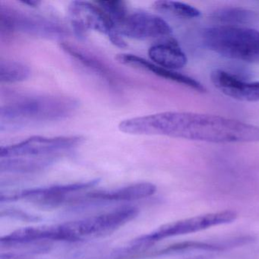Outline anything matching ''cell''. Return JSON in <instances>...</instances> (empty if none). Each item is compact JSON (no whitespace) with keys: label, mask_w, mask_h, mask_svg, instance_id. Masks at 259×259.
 Listing matches in <instances>:
<instances>
[{"label":"cell","mask_w":259,"mask_h":259,"mask_svg":"<svg viewBox=\"0 0 259 259\" xmlns=\"http://www.w3.org/2000/svg\"><path fill=\"white\" fill-rule=\"evenodd\" d=\"M119 130L138 136H160L213 143L259 142V126L215 115L163 112L121 121Z\"/></svg>","instance_id":"6da1fadb"},{"label":"cell","mask_w":259,"mask_h":259,"mask_svg":"<svg viewBox=\"0 0 259 259\" xmlns=\"http://www.w3.org/2000/svg\"><path fill=\"white\" fill-rule=\"evenodd\" d=\"M79 105L78 100L64 95L19 97L1 107L0 130H18L65 120L76 113Z\"/></svg>","instance_id":"7a4b0ae2"},{"label":"cell","mask_w":259,"mask_h":259,"mask_svg":"<svg viewBox=\"0 0 259 259\" xmlns=\"http://www.w3.org/2000/svg\"><path fill=\"white\" fill-rule=\"evenodd\" d=\"M203 44L210 51L231 60L259 63V30L221 25L205 28Z\"/></svg>","instance_id":"3957f363"},{"label":"cell","mask_w":259,"mask_h":259,"mask_svg":"<svg viewBox=\"0 0 259 259\" xmlns=\"http://www.w3.org/2000/svg\"><path fill=\"white\" fill-rule=\"evenodd\" d=\"M139 214L133 206H122L110 211L59 224L63 242H76L110 234Z\"/></svg>","instance_id":"277c9868"},{"label":"cell","mask_w":259,"mask_h":259,"mask_svg":"<svg viewBox=\"0 0 259 259\" xmlns=\"http://www.w3.org/2000/svg\"><path fill=\"white\" fill-rule=\"evenodd\" d=\"M84 140V138L80 136H34L19 143L2 147L0 159L22 157L53 164L60 157L78 148Z\"/></svg>","instance_id":"5b68a950"},{"label":"cell","mask_w":259,"mask_h":259,"mask_svg":"<svg viewBox=\"0 0 259 259\" xmlns=\"http://www.w3.org/2000/svg\"><path fill=\"white\" fill-rule=\"evenodd\" d=\"M237 216L234 210H227L180 220L164 224L151 233L134 239L132 241L131 245L148 248L155 242L166 238L190 234L216 226L230 224L236 221Z\"/></svg>","instance_id":"8992f818"},{"label":"cell","mask_w":259,"mask_h":259,"mask_svg":"<svg viewBox=\"0 0 259 259\" xmlns=\"http://www.w3.org/2000/svg\"><path fill=\"white\" fill-rule=\"evenodd\" d=\"M68 16L75 35L79 38L85 37L89 31H95L107 36L115 46L121 48L127 46L110 18L96 2L73 1L69 4Z\"/></svg>","instance_id":"52a82bcc"},{"label":"cell","mask_w":259,"mask_h":259,"mask_svg":"<svg viewBox=\"0 0 259 259\" xmlns=\"http://www.w3.org/2000/svg\"><path fill=\"white\" fill-rule=\"evenodd\" d=\"M0 25L2 32L22 33L53 40L62 39L69 34L62 24L49 18L4 6L0 7Z\"/></svg>","instance_id":"ba28073f"},{"label":"cell","mask_w":259,"mask_h":259,"mask_svg":"<svg viewBox=\"0 0 259 259\" xmlns=\"http://www.w3.org/2000/svg\"><path fill=\"white\" fill-rule=\"evenodd\" d=\"M98 183V180L71 183L66 185H55L47 187L33 188L13 192V193L1 194V203L24 200L35 204L42 208H56L65 203L75 202V194L92 189Z\"/></svg>","instance_id":"9c48e42d"},{"label":"cell","mask_w":259,"mask_h":259,"mask_svg":"<svg viewBox=\"0 0 259 259\" xmlns=\"http://www.w3.org/2000/svg\"><path fill=\"white\" fill-rule=\"evenodd\" d=\"M116 31L123 38L126 37L136 40L164 38L172 32L164 19L145 12L128 13L116 28Z\"/></svg>","instance_id":"30bf717a"},{"label":"cell","mask_w":259,"mask_h":259,"mask_svg":"<svg viewBox=\"0 0 259 259\" xmlns=\"http://www.w3.org/2000/svg\"><path fill=\"white\" fill-rule=\"evenodd\" d=\"M213 85L233 99L247 102L259 101V81H245L221 69L210 74Z\"/></svg>","instance_id":"8fae6325"},{"label":"cell","mask_w":259,"mask_h":259,"mask_svg":"<svg viewBox=\"0 0 259 259\" xmlns=\"http://www.w3.org/2000/svg\"><path fill=\"white\" fill-rule=\"evenodd\" d=\"M116 59L121 64L131 66V67L139 69V70L150 72V73L154 74L160 78L183 84V85L193 89L196 92L204 93L207 91L206 88L201 83L188 75H183L176 71L169 70V69L160 67V66L154 64L152 62L148 61V60L133 55V54H118Z\"/></svg>","instance_id":"7c38bea8"},{"label":"cell","mask_w":259,"mask_h":259,"mask_svg":"<svg viewBox=\"0 0 259 259\" xmlns=\"http://www.w3.org/2000/svg\"><path fill=\"white\" fill-rule=\"evenodd\" d=\"M156 191L157 187L155 185L148 182H143L128 185L113 190L91 192L83 196V200L125 202L148 198L155 194Z\"/></svg>","instance_id":"4fadbf2b"},{"label":"cell","mask_w":259,"mask_h":259,"mask_svg":"<svg viewBox=\"0 0 259 259\" xmlns=\"http://www.w3.org/2000/svg\"><path fill=\"white\" fill-rule=\"evenodd\" d=\"M148 56L154 64L169 70L182 69L188 61L178 42L172 38L151 46L148 50Z\"/></svg>","instance_id":"5bb4252c"},{"label":"cell","mask_w":259,"mask_h":259,"mask_svg":"<svg viewBox=\"0 0 259 259\" xmlns=\"http://www.w3.org/2000/svg\"><path fill=\"white\" fill-rule=\"evenodd\" d=\"M60 47L66 54H69L74 60H77V62L85 66L89 70L95 72L109 84L113 85L117 84V77L113 74L111 69H109L103 62L90 53L66 42L62 43Z\"/></svg>","instance_id":"9a60e30c"},{"label":"cell","mask_w":259,"mask_h":259,"mask_svg":"<svg viewBox=\"0 0 259 259\" xmlns=\"http://www.w3.org/2000/svg\"><path fill=\"white\" fill-rule=\"evenodd\" d=\"M31 75L29 66L21 62L2 60L0 62V81L6 84L22 82Z\"/></svg>","instance_id":"2e32d148"},{"label":"cell","mask_w":259,"mask_h":259,"mask_svg":"<svg viewBox=\"0 0 259 259\" xmlns=\"http://www.w3.org/2000/svg\"><path fill=\"white\" fill-rule=\"evenodd\" d=\"M211 17L218 22L234 26V25L248 24L255 19V14L250 10L239 7L219 9L212 13Z\"/></svg>","instance_id":"e0dca14e"},{"label":"cell","mask_w":259,"mask_h":259,"mask_svg":"<svg viewBox=\"0 0 259 259\" xmlns=\"http://www.w3.org/2000/svg\"><path fill=\"white\" fill-rule=\"evenodd\" d=\"M224 248L223 245L216 244L207 243L196 241H185L177 242L164 247L158 251L148 253V257L164 255V254H174V253L183 252V251H193V250H204V251H221Z\"/></svg>","instance_id":"ac0fdd59"},{"label":"cell","mask_w":259,"mask_h":259,"mask_svg":"<svg viewBox=\"0 0 259 259\" xmlns=\"http://www.w3.org/2000/svg\"><path fill=\"white\" fill-rule=\"evenodd\" d=\"M154 10L164 14L184 19H195L201 16V12L189 4L176 1L161 0L154 4Z\"/></svg>","instance_id":"d6986e66"},{"label":"cell","mask_w":259,"mask_h":259,"mask_svg":"<svg viewBox=\"0 0 259 259\" xmlns=\"http://www.w3.org/2000/svg\"><path fill=\"white\" fill-rule=\"evenodd\" d=\"M96 4L105 12L106 14L108 16L114 25L116 30L128 13L125 4L122 1H117V0L104 1L102 0V1H98Z\"/></svg>","instance_id":"ffe728a7"},{"label":"cell","mask_w":259,"mask_h":259,"mask_svg":"<svg viewBox=\"0 0 259 259\" xmlns=\"http://www.w3.org/2000/svg\"><path fill=\"white\" fill-rule=\"evenodd\" d=\"M1 216L9 217V218H16L18 220H23V221H38L39 218L37 217L34 216V215L29 214L26 212L23 211L19 209H14L13 207L11 208H6V210H1Z\"/></svg>","instance_id":"44dd1931"},{"label":"cell","mask_w":259,"mask_h":259,"mask_svg":"<svg viewBox=\"0 0 259 259\" xmlns=\"http://www.w3.org/2000/svg\"><path fill=\"white\" fill-rule=\"evenodd\" d=\"M0 259H37L27 254H19V253L10 252V251H1Z\"/></svg>","instance_id":"7402d4cb"}]
</instances>
